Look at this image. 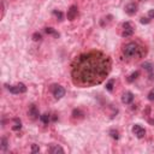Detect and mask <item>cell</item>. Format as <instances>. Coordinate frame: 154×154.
Instances as JSON below:
<instances>
[{"label": "cell", "mask_w": 154, "mask_h": 154, "mask_svg": "<svg viewBox=\"0 0 154 154\" xmlns=\"http://www.w3.org/2000/svg\"><path fill=\"white\" fill-rule=\"evenodd\" d=\"M111 71V60L99 51L78 55L71 66L74 84L81 88L100 84Z\"/></svg>", "instance_id": "6da1fadb"}, {"label": "cell", "mask_w": 154, "mask_h": 154, "mask_svg": "<svg viewBox=\"0 0 154 154\" xmlns=\"http://www.w3.org/2000/svg\"><path fill=\"white\" fill-rule=\"evenodd\" d=\"M145 49L143 47H141L140 45H137L135 42H130L124 46L123 48V54L125 55L126 58H142L143 54H145Z\"/></svg>", "instance_id": "7a4b0ae2"}, {"label": "cell", "mask_w": 154, "mask_h": 154, "mask_svg": "<svg viewBox=\"0 0 154 154\" xmlns=\"http://www.w3.org/2000/svg\"><path fill=\"white\" fill-rule=\"evenodd\" d=\"M7 89L11 91L12 94H23L27 91V87L23 83H18L16 86H7Z\"/></svg>", "instance_id": "3957f363"}, {"label": "cell", "mask_w": 154, "mask_h": 154, "mask_svg": "<svg viewBox=\"0 0 154 154\" xmlns=\"http://www.w3.org/2000/svg\"><path fill=\"white\" fill-rule=\"evenodd\" d=\"M132 34H134V27L131 25L130 22H125L123 24V33H122L123 38H129Z\"/></svg>", "instance_id": "277c9868"}, {"label": "cell", "mask_w": 154, "mask_h": 154, "mask_svg": "<svg viewBox=\"0 0 154 154\" xmlns=\"http://www.w3.org/2000/svg\"><path fill=\"white\" fill-rule=\"evenodd\" d=\"M53 95H54L55 99H61V97L65 95V89L63 88V87H60V86H54Z\"/></svg>", "instance_id": "5b68a950"}, {"label": "cell", "mask_w": 154, "mask_h": 154, "mask_svg": "<svg viewBox=\"0 0 154 154\" xmlns=\"http://www.w3.org/2000/svg\"><path fill=\"white\" fill-rule=\"evenodd\" d=\"M132 132H134V134L136 135V137H138V138H142L143 136L146 135L145 129H143L141 125H138V124H136V125L132 126Z\"/></svg>", "instance_id": "8992f818"}, {"label": "cell", "mask_w": 154, "mask_h": 154, "mask_svg": "<svg viewBox=\"0 0 154 154\" xmlns=\"http://www.w3.org/2000/svg\"><path fill=\"white\" fill-rule=\"evenodd\" d=\"M125 12L129 14V16H132V14H135L137 12V5L135 3H130L128 4L125 6Z\"/></svg>", "instance_id": "52a82bcc"}, {"label": "cell", "mask_w": 154, "mask_h": 154, "mask_svg": "<svg viewBox=\"0 0 154 154\" xmlns=\"http://www.w3.org/2000/svg\"><path fill=\"white\" fill-rule=\"evenodd\" d=\"M68 19L69 20H74L75 18H76V16H77V6H75V5H72L69 10H68Z\"/></svg>", "instance_id": "ba28073f"}, {"label": "cell", "mask_w": 154, "mask_h": 154, "mask_svg": "<svg viewBox=\"0 0 154 154\" xmlns=\"http://www.w3.org/2000/svg\"><path fill=\"white\" fill-rule=\"evenodd\" d=\"M132 100H134V95H132V93H130V91H126V93H124L122 96L123 104H131Z\"/></svg>", "instance_id": "9c48e42d"}, {"label": "cell", "mask_w": 154, "mask_h": 154, "mask_svg": "<svg viewBox=\"0 0 154 154\" xmlns=\"http://www.w3.org/2000/svg\"><path fill=\"white\" fill-rule=\"evenodd\" d=\"M29 116L32 117V119H36V118H39V111H38V109L34 105L30 106V109H29Z\"/></svg>", "instance_id": "30bf717a"}, {"label": "cell", "mask_w": 154, "mask_h": 154, "mask_svg": "<svg viewBox=\"0 0 154 154\" xmlns=\"http://www.w3.org/2000/svg\"><path fill=\"white\" fill-rule=\"evenodd\" d=\"M49 153H53V154H57V153H64V149L59 146H52L49 148Z\"/></svg>", "instance_id": "8fae6325"}, {"label": "cell", "mask_w": 154, "mask_h": 154, "mask_svg": "<svg viewBox=\"0 0 154 154\" xmlns=\"http://www.w3.org/2000/svg\"><path fill=\"white\" fill-rule=\"evenodd\" d=\"M40 118H41V120H42V123H43V124H48V122H49V115L45 113V115H42V116H41Z\"/></svg>", "instance_id": "7c38bea8"}, {"label": "cell", "mask_w": 154, "mask_h": 154, "mask_svg": "<svg viewBox=\"0 0 154 154\" xmlns=\"http://www.w3.org/2000/svg\"><path fill=\"white\" fill-rule=\"evenodd\" d=\"M113 83H115V80H110L109 83L106 84V89L109 90V91H111L112 89H113Z\"/></svg>", "instance_id": "4fadbf2b"}, {"label": "cell", "mask_w": 154, "mask_h": 154, "mask_svg": "<svg viewBox=\"0 0 154 154\" xmlns=\"http://www.w3.org/2000/svg\"><path fill=\"white\" fill-rule=\"evenodd\" d=\"M138 75H140V74H138V71H136V72H134V74H132V75L129 77V78H128V81H129V82H132L134 80L137 78V76H138Z\"/></svg>", "instance_id": "5bb4252c"}, {"label": "cell", "mask_w": 154, "mask_h": 154, "mask_svg": "<svg viewBox=\"0 0 154 154\" xmlns=\"http://www.w3.org/2000/svg\"><path fill=\"white\" fill-rule=\"evenodd\" d=\"M72 116H74V118H77V117H81V116H83V113L80 111V110H74V112H72Z\"/></svg>", "instance_id": "9a60e30c"}, {"label": "cell", "mask_w": 154, "mask_h": 154, "mask_svg": "<svg viewBox=\"0 0 154 154\" xmlns=\"http://www.w3.org/2000/svg\"><path fill=\"white\" fill-rule=\"evenodd\" d=\"M6 148H7V140H6V138H3V140H1V149L5 151Z\"/></svg>", "instance_id": "2e32d148"}, {"label": "cell", "mask_w": 154, "mask_h": 154, "mask_svg": "<svg viewBox=\"0 0 154 154\" xmlns=\"http://www.w3.org/2000/svg\"><path fill=\"white\" fill-rule=\"evenodd\" d=\"M46 33L47 34H53V35H55V36H59V34H57L53 30V28H46Z\"/></svg>", "instance_id": "e0dca14e"}, {"label": "cell", "mask_w": 154, "mask_h": 154, "mask_svg": "<svg viewBox=\"0 0 154 154\" xmlns=\"http://www.w3.org/2000/svg\"><path fill=\"white\" fill-rule=\"evenodd\" d=\"M110 134H111V136L113 137V138H116V140H118V138H119V136H118V131L111 130V131H110Z\"/></svg>", "instance_id": "ac0fdd59"}, {"label": "cell", "mask_w": 154, "mask_h": 154, "mask_svg": "<svg viewBox=\"0 0 154 154\" xmlns=\"http://www.w3.org/2000/svg\"><path fill=\"white\" fill-rule=\"evenodd\" d=\"M148 100H149V101H154V89H152L149 91V94H148Z\"/></svg>", "instance_id": "d6986e66"}, {"label": "cell", "mask_w": 154, "mask_h": 154, "mask_svg": "<svg viewBox=\"0 0 154 154\" xmlns=\"http://www.w3.org/2000/svg\"><path fill=\"white\" fill-rule=\"evenodd\" d=\"M53 13H54L55 16H57L59 19H63V13H61L60 11H57V10H54V11H53Z\"/></svg>", "instance_id": "ffe728a7"}, {"label": "cell", "mask_w": 154, "mask_h": 154, "mask_svg": "<svg viewBox=\"0 0 154 154\" xmlns=\"http://www.w3.org/2000/svg\"><path fill=\"white\" fill-rule=\"evenodd\" d=\"M33 39H34L35 41H39V40H41V35H40L39 33H35V34L33 35Z\"/></svg>", "instance_id": "44dd1931"}, {"label": "cell", "mask_w": 154, "mask_h": 154, "mask_svg": "<svg viewBox=\"0 0 154 154\" xmlns=\"http://www.w3.org/2000/svg\"><path fill=\"white\" fill-rule=\"evenodd\" d=\"M39 151H40V148H39L36 145H33V147H32V152H33V153H38Z\"/></svg>", "instance_id": "7402d4cb"}, {"label": "cell", "mask_w": 154, "mask_h": 154, "mask_svg": "<svg viewBox=\"0 0 154 154\" xmlns=\"http://www.w3.org/2000/svg\"><path fill=\"white\" fill-rule=\"evenodd\" d=\"M20 128H22V125H20V122L17 120V124L14 125V126H12V129L13 130H18V129H20Z\"/></svg>", "instance_id": "603a6c76"}, {"label": "cell", "mask_w": 154, "mask_h": 154, "mask_svg": "<svg viewBox=\"0 0 154 154\" xmlns=\"http://www.w3.org/2000/svg\"><path fill=\"white\" fill-rule=\"evenodd\" d=\"M143 68H146L147 70H149V71H152V65H151L149 63H145V64H143Z\"/></svg>", "instance_id": "cb8c5ba5"}, {"label": "cell", "mask_w": 154, "mask_h": 154, "mask_svg": "<svg viewBox=\"0 0 154 154\" xmlns=\"http://www.w3.org/2000/svg\"><path fill=\"white\" fill-rule=\"evenodd\" d=\"M141 23L142 24H148L149 23V18H141Z\"/></svg>", "instance_id": "d4e9b609"}, {"label": "cell", "mask_w": 154, "mask_h": 154, "mask_svg": "<svg viewBox=\"0 0 154 154\" xmlns=\"http://www.w3.org/2000/svg\"><path fill=\"white\" fill-rule=\"evenodd\" d=\"M148 16H149V18H153V17H154V10H151V11L148 12Z\"/></svg>", "instance_id": "484cf974"}]
</instances>
